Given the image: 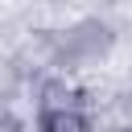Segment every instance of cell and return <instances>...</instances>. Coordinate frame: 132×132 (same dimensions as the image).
Segmentation results:
<instances>
[{
    "label": "cell",
    "mask_w": 132,
    "mask_h": 132,
    "mask_svg": "<svg viewBox=\"0 0 132 132\" xmlns=\"http://www.w3.org/2000/svg\"><path fill=\"white\" fill-rule=\"evenodd\" d=\"M111 29L99 21V16H87L62 33H54V45H58V66H78V62H99L107 50H111Z\"/></svg>",
    "instance_id": "1"
},
{
    "label": "cell",
    "mask_w": 132,
    "mask_h": 132,
    "mask_svg": "<svg viewBox=\"0 0 132 132\" xmlns=\"http://www.w3.org/2000/svg\"><path fill=\"white\" fill-rule=\"evenodd\" d=\"M82 103H87V95H82L74 82H66V78H45V82L37 87V111H41V116L82 111Z\"/></svg>",
    "instance_id": "2"
},
{
    "label": "cell",
    "mask_w": 132,
    "mask_h": 132,
    "mask_svg": "<svg viewBox=\"0 0 132 132\" xmlns=\"http://www.w3.org/2000/svg\"><path fill=\"white\" fill-rule=\"evenodd\" d=\"M41 132H91V120L82 111H54L41 116Z\"/></svg>",
    "instance_id": "3"
},
{
    "label": "cell",
    "mask_w": 132,
    "mask_h": 132,
    "mask_svg": "<svg viewBox=\"0 0 132 132\" xmlns=\"http://www.w3.org/2000/svg\"><path fill=\"white\" fill-rule=\"evenodd\" d=\"M0 132H25V124H21L12 111H0Z\"/></svg>",
    "instance_id": "4"
},
{
    "label": "cell",
    "mask_w": 132,
    "mask_h": 132,
    "mask_svg": "<svg viewBox=\"0 0 132 132\" xmlns=\"http://www.w3.org/2000/svg\"><path fill=\"white\" fill-rule=\"evenodd\" d=\"M111 132H132V124H116V128H111Z\"/></svg>",
    "instance_id": "5"
}]
</instances>
